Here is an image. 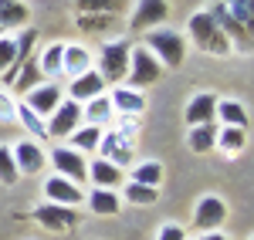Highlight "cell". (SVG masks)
<instances>
[{"label":"cell","mask_w":254,"mask_h":240,"mask_svg":"<svg viewBox=\"0 0 254 240\" xmlns=\"http://www.w3.org/2000/svg\"><path fill=\"white\" fill-rule=\"evenodd\" d=\"M132 183H142V186H163V162L159 159H142L132 166Z\"/></svg>","instance_id":"30"},{"label":"cell","mask_w":254,"mask_h":240,"mask_svg":"<svg viewBox=\"0 0 254 240\" xmlns=\"http://www.w3.org/2000/svg\"><path fill=\"white\" fill-rule=\"evenodd\" d=\"M0 34H3V31H0Z\"/></svg>","instance_id":"41"},{"label":"cell","mask_w":254,"mask_h":240,"mask_svg":"<svg viewBox=\"0 0 254 240\" xmlns=\"http://www.w3.org/2000/svg\"><path fill=\"white\" fill-rule=\"evenodd\" d=\"M14 122H20V125H24V132H31V139H34V142L48 139V132H44V119H41L31 105L17 101V115H14Z\"/></svg>","instance_id":"29"},{"label":"cell","mask_w":254,"mask_h":240,"mask_svg":"<svg viewBox=\"0 0 254 240\" xmlns=\"http://www.w3.org/2000/svg\"><path fill=\"white\" fill-rule=\"evenodd\" d=\"M214 112H217V95L214 92H196L193 98L187 101V129L214 122Z\"/></svg>","instance_id":"22"},{"label":"cell","mask_w":254,"mask_h":240,"mask_svg":"<svg viewBox=\"0 0 254 240\" xmlns=\"http://www.w3.org/2000/svg\"><path fill=\"white\" fill-rule=\"evenodd\" d=\"M44 200L48 203H64V206H81V203H85V186L71 183L68 176L51 173V176L44 180Z\"/></svg>","instance_id":"11"},{"label":"cell","mask_w":254,"mask_h":240,"mask_svg":"<svg viewBox=\"0 0 254 240\" xmlns=\"http://www.w3.org/2000/svg\"><path fill=\"white\" fill-rule=\"evenodd\" d=\"M214 149L224 159H237L248 149V129H234V125H217V142Z\"/></svg>","instance_id":"19"},{"label":"cell","mask_w":254,"mask_h":240,"mask_svg":"<svg viewBox=\"0 0 254 240\" xmlns=\"http://www.w3.org/2000/svg\"><path fill=\"white\" fill-rule=\"evenodd\" d=\"M34 61H38L44 81H58L61 78V61H64V41H51L48 48H41Z\"/></svg>","instance_id":"23"},{"label":"cell","mask_w":254,"mask_h":240,"mask_svg":"<svg viewBox=\"0 0 254 240\" xmlns=\"http://www.w3.org/2000/svg\"><path fill=\"white\" fill-rule=\"evenodd\" d=\"M48 162L55 166L58 176H68L71 183H78V186L88 183V159L81 156L78 149H71V145H55V149L48 152Z\"/></svg>","instance_id":"5"},{"label":"cell","mask_w":254,"mask_h":240,"mask_svg":"<svg viewBox=\"0 0 254 240\" xmlns=\"http://www.w3.org/2000/svg\"><path fill=\"white\" fill-rule=\"evenodd\" d=\"M166 17H170V0H139L132 17H129V27L146 34L159 24H166Z\"/></svg>","instance_id":"12"},{"label":"cell","mask_w":254,"mask_h":240,"mask_svg":"<svg viewBox=\"0 0 254 240\" xmlns=\"http://www.w3.org/2000/svg\"><path fill=\"white\" fill-rule=\"evenodd\" d=\"M142 48L153 54V58L163 64V68H180L187 61V38L180 31H170V27H153L142 34Z\"/></svg>","instance_id":"2"},{"label":"cell","mask_w":254,"mask_h":240,"mask_svg":"<svg viewBox=\"0 0 254 240\" xmlns=\"http://www.w3.org/2000/svg\"><path fill=\"white\" fill-rule=\"evenodd\" d=\"M88 183L98 186V190H119L122 183H126V169L116 166V162L109 159H88Z\"/></svg>","instance_id":"17"},{"label":"cell","mask_w":254,"mask_h":240,"mask_svg":"<svg viewBox=\"0 0 254 240\" xmlns=\"http://www.w3.org/2000/svg\"><path fill=\"white\" fill-rule=\"evenodd\" d=\"M187 34H190V41H193L203 54H214V58L234 54L231 41L224 38V31L217 27V20L210 17L207 10H193V14H190V20H187Z\"/></svg>","instance_id":"1"},{"label":"cell","mask_w":254,"mask_h":240,"mask_svg":"<svg viewBox=\"0 0 254 240\" xmlns=\"http://www.w3.org/2000/svg\"><path fill=\"white\" fill-rule=\"evenodd\" d=\"M112 101H109V92H102V95H95V98H88V101H81V119L88 122V125H109L112 122Z\"/></svg>","instance_id":"24"},{"label":"cell","mask_w":254,"mask_h":240,"mask_svg":"<svg viewBox=\"0 0 254 240\" xmlns=\"http://www.w3.org/2000/svg\"><path fill=\"white\" fill-rule=\"evenodd\" d=\"M31 20V7L27 3H10V7H0V31H14V27H27Z\"/></svg>","instance_id":"32"},{"label":"cell","mask_w":254,"mask_h":240,"mask_svg":"<svg viewBox=\"0 0 254 240\" xmlns=\"http://www.w3.org/2000/svg\"><path fill=\"white\" fill-rule=\"evenodd\" d=\"M10 152H14V166H17L20 176H38L48 166V152L34 139H20L17 145H10Z\"/></svg>","instance_id":"10"},{"label":"cell","mask_w":254,"mask_h":240,"mask_svg":"<svg viewBox=\"0 0 254 240\" xmlns=\"http://www.w3.org/2000/svg\"><path fill=\"white\" fill-rule=\"evenodd\" d=\"M61 101H64V88H61V81H41L38 88H31V92L24 95V105H31L41 119H48Z\"/></svg>","instance_id":"13"},{"label":"cell","mask_w":254,"mask_h":240,"mask_svg":"<svg viewBox=\"0 0 254 240\" xmlns=\"http://www.w3.org/2000/svg\"><path fill=\"white\" fill-rule=\"evenodd\" d=\"M10 3H17V0H0V7H10Z\"/></svg>","instance_id":"40"},{"label":"cell","mask_w":254,"mask_h":240,"mask_svg":"<svg viewBox=\"0 0 254 240\" xmlns=\"http://www.w3.org/2000/svg\"><path fill=\"white\" fill-rule=\"evenodd\" d=\"M156 240H187V230L180 223H163L156 230Z\"/></svg>","instance_id":"38"},{"label":"cell","mask_w":254,"mask_h":240,"mask_svg":"<svg viewBox=\"0 0 254 240\" xmlns=\"http://www.w3.org/2000/svg\"><path fill=\"white\" fill-rule=\"evenodd\" d=\"M14 115H17V101L10 98L7 88H0V125H10Z\"/></svg>","instance_id":"37"},{"label":"cell","mask_w":254,"mask_h":240,"mask_svg":"<svg viewBox=\"0 0 254 240\" xmlns=\"http://www.w3.org/2000/svg\"><path fill=\"white\" fill-rule=\"evenodd\" d=\"M109 101H112V112L116 115H129V119H139L146 112V95L129 88V85H116L109 92Z\"/></svg>","instance_id":"15"},{"label":"cell","mask_w":254,"mask_h":240,"mask_svg":"<svg viewBox=\"0 0 254 240\" xmlns=\"http://www.w3.org/2000/svg\"><path fill=\"white\" fill-rule=\"evenodd\" d=\"M95 68V54L85 44H64V61H61V78H78Z\"/></svg>","instance_id":"18"},{"label":"cell","mask_w":254,"mask_h":240,"mask_svg":"<svg viewBox=\"0 0 254 240\" xmlns=\"http://www.w3.org/2000/svg\"><path fill=\"white\" fill-rule=\"evenodd\" d=\"M163 64H159L142 44H132V51H129V71H126V81L122 85H129V88H136V92H146L149 85H156L163 78Z\"/></svg>","instance_id":"4"},{"label":"cell","mask_w":254,"mask_h":240,"mask_svg":"<svg viewBox=\"0 0 254 240\" xmlns=\"http://www.w3.org/2000/svg\"><path fill=\"white\" fill-rule=\"evenodd\" d=\"M85 206L95 217H116L122 210V196H119V190H98V186H92L85 193Z\"/></svg>","instance_id":"20"},{"label":"cell","mask_w":254,"mask_h":240,"mask_svg":"<svg viewBox=\"0 0 254 240\" xmlns=\"http://www.w3.org/2000/svg\"><path fill=\"white\" fill-rule=\"evenodd\" d=\"M34 220L44 227V230H51V234H61V230H71L75 223H78V206H64V203H41L34 206Z\"/></svg>","instance_id":"9"},{"label":"cell","mask_w":254,"mask_h":240,"mask_svg":"<svg viewBox=\"0 0 254 240\" xmlns=\"http://www.w3.org/2000/svg\"><path fill=\"white\" fill-rule=\"evenodd\" d=\"M207 14L217 20V27L224 31V38L231 41V48H237L241 54H248V51H251V27H244L237 17H231V10L224 7V0L210 3V7H207Z\"/></svg>","instance_id":"6"},{"label":"cell","mask_w":254,"mask_h":240,"mask_svg":"<svg viewBox=\"0 0 254 240\" xmlns=\"http://www.w3.org/2000/svg\"><path fill=\"white\" fill-rule=\"evenodd\" d=\"M126 203H132V206H153L159 200V186H142V183H122V193H119Z\"/></svg>","instance_id":"27"},{"label":"cell","mask_w":254,"mask_h":240,"mask_svg":"<svg viewBox=\"0 0 254 240\" xmlns=\"http://www.w3.org/2000/svg\"><path fill=\"white\" fill-rule=\"evenodd\" d=\"M14 54H17V38L14 34H0V75L14 64Z\"/></svg>","instance_id":"36"},{"label":"cell","mask_w":254,"mask_h":240,"mask_svg":"<svg viewBox=\"0 0 254 240\" xmlns=\"http://www.w3.org/2000/svg\"><path fill=\"white\" fill-rule=\"evenodd\" d=\"M196 240H227V234L224 230H207V234H200Z\"/></svg>","instance_id":"39"},{"label":"cell","mask_w":254,"mask_h":240,"mask_svg":"<svg viewBox=\"0 0 254 240\" xmlns=\"http://www.w3.org/2000/svg\"><path fill=\"white\" fill-rule=\"evenodd\" d=\"M193 223L203 234L207 230H220L227 223V203L220 200V196H214V193L200 196V203H196V210H193Z\"/></svg>","instance_id":"14"},{"label":"cell","mask_w":254,"mask_h":240,"mask_svg":"<svg viewBox=\"0 0 254 240\" xmlns=\"http://www.w3.org/2000/svg\"><path fill=\"white\" fill-rule=\"evenodd\" d=\"M75 24L85 34H105V31H112L119 24V14H78Z\"/></svg>","instance_id":"31"},{"label":"cell","mask_w":254,"mask_h":240,"mask_svg":"<svg viewBox=\"0 0 254 240\" xmlns=\"http://www.w3.org/2000/svg\"><path fill=\"white\" fill-rule=\"evenodd\" d=\"M217 125H234V129H248L251 115H248V105L237 98H217V112H214Z\"/></svg>","instance_id":"21"},{"label":"cell","mask_w":254,"mask_h":240,"mask_svg":"<svg viewBox=\"0 0 254 240\" xmlns=\"http://www.w3.org/2000/svg\"><path fill=\"white\" fill-rule=\"evenodd\" d=\"M81 122H85L81 119V105L71 101V98H64L58 108L44 119V132H48V139H68Z\"/></svg>","instance_id":"7"},{"label":"cell","mask_w":254,"mask_h":240,"mask_svg":"<svg viewBox=\"0 0 254 240\" xmlns=\"http://www.w3.org/2000/svg\"><path fill=\"white\" fill-rule=\"evenodd\" d=\"M102 159L116 162V166H129L132 162V152H136V139L132 136H122V132H116V129H105L102 132V139H98V149H95Z\"/></svg>","instance_id":"8"},{"label":"cell","mask_w":254,"mask_h":240,"mask_svg":"<svg viewBox=\"0 0 254 240\" xmlns=\"http://www.w3.org/2000/svg\"><path fill=\"white\" fill-rule=\"evenodd\" d=\"M102 132H105L102 125H88V122H81L78 129L68 136V145H71V149H78L81 156H88V152H95V149H98V139H102Z\"/></svg>","instance_id":"26"},{"label":"cell","mask_w":254,"mask_h":240,"mask_svg":"<svg viewBox=\"0 0 254 240\" xmlns=\"http://www.w3.org/2000/svg\"><path fill=\"white\" fill-rule=\"evenodd\" d=\"M102 92H109V85H105V78L98 75L95 68L92 71H85V75H78V78H71L68 81V88H64V98H71V101H88V98H95V95H102Z\"/></svg>","instance_id":"16"},{"label":"cell","mask_w":254,"mask_h":240,"mask_svg":"<svg viewBox=\"0 0 254 240\" xmlns=\"http://www.w3.org/2000/svg\"><path fill=\"white\" fill-rule=\"evenodd\" d=\"M122 0H75V14H119Z\"/></svg>","instance_id":"33"},{"label":"cell","mask_w":254,"mask_h":240,"mask_svg":"<svg viewBox=\"0 0 254 240\" xmlns=\"http://www.w3.org/2000/svg\"><path fill=\"white\" fill-rule=\"evenodd\" d=\"M20 180L17 166H14V152H10V145H0V183L3 186H14Z\"/></svg>","instance_id":"34"},{"label":"cell","mask_w":254,"mask_h":240,"mask_svg":"<svg viewBox=\"0 0 254 240\" xmlns=\"http://www.w3.org/2000/svg\"><path fill=\"white\" fill-rule=\"evenodd\" d=\"M129 51H132V44H129L126 38L105 41V44L98 48L95 71L105 78V85H122V81H126V71H129Z\"/></svg>","instance_id":"3"},{"label":"cell","mask_w":254,"mask_h":240,"mask_svg":"<svg viewBox=\"0 0 254 240\" xmlns=\"http://www.w3.org/2000/svg\"><path fill=\"white\" fill-rule=\"evenodd\" d=\"M214 142H217V122H203V125H190L187 129V145L196 156L214 152Z\"/></svg>","instance_id":"25"},{"label":"cell","mask_w":254,"mask_h":240,"mask_svg":"<svg viewBox=\"0 0 254 240\" xmlns=\"http://www.w3.org/2000/svg\"><path fill=\"white\" fill-rule=\"evenodd\" d=\"M224 7H227L231 17H237L244 27L254 24V0H224Z\"/></svg>","instance_id":"35"},{"label":"cell","mask_w":254,"mask_h":240,"mask_svg":"<svg viewBox=\"0 0 254 240\" xmlns=\"http://www.w3.org/2000/svg\"><path fill=\"white\" fill-rule=\"evenodd\" d=\"M41 81H44V75H41L38 61H34V58H27V61H24V68L17 71V78H14V85H10L7 92H17V95H27L31 88H38Z\"/></svg>","instance_id":"28"}]
</instances>
